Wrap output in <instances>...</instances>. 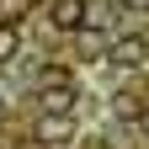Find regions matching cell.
Listing matches in <instances>:
<instances>
[{
    "instance_id": "cell-4",
    "label": "cell",
    "mask_w": 149,
    "mask_h": 149,
    "mask_svg": "<svg viewBox=\"0 0 149 149\" xmlns=\"http://www.w3.org/2000/svg\"><path fill=\"white\" fill-rule=\"evenodd\" d=\"M74 53H80L85 64H96V59H107V37H101V32H85V27H80V37H74Z\"/></svg>"
},
{
    "instance_id": "cell-7",
    "label": "cell",
    "mask_w": 149,
    "mask_h": 149,
    "mask_svg": "<svg viewBox=\"0 0 149 149\" xmlns=\"http://www.w3.org/2000/svg\"><path fill=\"white\" fill-rule=\"evenodd\" d=\"M37 85H69V69L64 64H43L37 69Z\"/></svg>"
},
{
    "instance_id": "cell-6",
    "label": "cell",
    "mask_w": 149,
    "mask_h": 149,
    "mask_svg": "<svg viewBox=\"0 0 149 149\" xmlns=\"http://www.w3.org/2000/svg\"><path fill=\"white\" fill-rule=\"evenodd\" d=\"M16 53H22V32H16V22L0 27V64H11Z\"/></svg>"
},
{
    "instance_id": "cell-3",
    "label": "cell",
    "mask_w": 149,
    "mask_h": 149,
    "mask_svg": "<svg viewBox=\"0 0 149 149\" xmlns=\"http://www.w3.org/2000/svg\"><path fill=\"white\" fill-rule=\"evenodd\" d=\"M48 22L59 27V32H80L91 16H85V0H53L48 6Z\"/></svg>"
},
{
    "instance_id": "cell-10",
    "label": "cell",
    "mask_w": 149,
    "mask_h": 149,
    "mask_svg": "<svg viewBox=\"0 0 149 149\" xmlns=\"http://www.w3.org/2000/svg\"><path fill=\"white\" fill-rule=\"evenodd\" d=\"M85 149H107V144H101V139H91V144H85Z\"/></svg>"
},
{
    "instance_id": "cell-5",
    "label": "cell",
    "mask_w": 149,
    "mask_h": 149,
    "mask_svg": "<svg viewBox=\"0 0 149 149\" xmlns=\"http://www.w3.org/2000/svg\"><path fill=\"white\" fill-rule=\"evenodd\" d=\"M43 112H74V85H43Z\"/></svg>"
},
{
    "instance_id": "cell-1",
    "label": "cell",
    "mask_w": 149,
    "mask_h": 149,
    "mask_svg": "<svg viewBox=\"0 0 149 149\" xmlns=\"http://www.w3.org/2000/svg\"><path fill=\"white\" fill-rule=\"evenodd\" d=\"M32 139L43 149H69L74 144V112H43V123H37Z\"/></svg>"
},
{
    "instance_id": "cell-2",
    "label": "cell",
    "mask_w": 149,
    "mask_h": 149,
    "mask_svg": "<svg viewBox=\"0 0 149 149\" xmlns=\"http://www.w3.org/2000/svg\"><path fill=\"white\" fill-rule=\"evenodd\" d=\"M107 59L123 64V69H139V64L149 59V37H144V32H123V37H112V43H107Z\"/></svg>"
},
{
    "instance_id": "cell-11",
    "label": "cell",
    "mask_w": 149,
    "mask_h": 149,
    "mask_svg": "<svg viewBox=\"0 0 149 149\" xmlns=\"http://www.w3.org/2000/svg\"><path fill=\"white\" fill-rule=\"evenodd\" d=\"M112 6H128V0H112Z\"/></svg>"
},
{
    "instance_id": "cell-8",
    "label": "cell",
    "mask_w": 149,
    "mask_h": 149,
    "mask_svg": "<svg viewBox=\"0 0 149 149\" xmlns=\"http://www.w3.org/2000/svg\"><path fill=\"white\" fill-rule=\"evenodd\" d=\"M32 0H0V22H22Z\"/></svg>"
},
{
    "instance_id": "cell-9",
    "label": "cell",
    "mask_w": 149,
    "mask_h": 149,
    "mask_svg": "<svg viewBox=\"0 0 149 149\" xmlns=\"http://www.w3.org/2000/svg\"><path fill=\"white\" fill-rule=\"evenodd\" d=\"M133 128H139V133L149 139V107H139V117H133Z\"/></svg>"
}]
</instances>
